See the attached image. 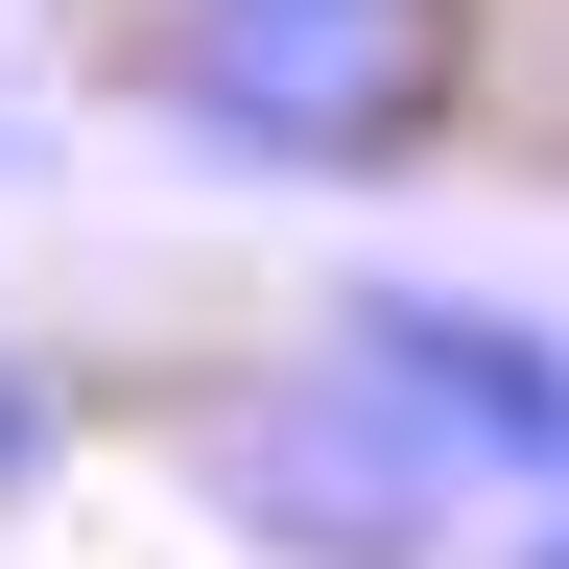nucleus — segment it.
<instances>
[{
    "mask_svg": "<svg viewBox=\"0 0 569 569\" xmlns=\"http://www.w3.org/2000/svg\"><path fill=\"white\" fill-rule=\"evenodd\" d=\"M475 96V0H142V119L190 167H427Z\"/></svg>",
    "mask_w": 569,
    "mask_h": 569,
    "instance_id": "nucleus-1",
    "label": "nucleus"
},
{
    "mask_svg": "<svg viewBox=\"0 0 569 569\" xmlns=\"http://www.w3.org/2000/svg\"><path fill=\"white\" fill-rule=\"evenodd\" d=\"M332 380L403 427L427 475H569V332L546 309H498V284H356L332 309Z\"/></svg>",
    "mask_w": 569,
    "mask_h": 569,
    "instance_id": "nucleus-2",
    "label": "nucleus"
},
{
    "mask_svg": "<svg viewBox=\"0 0 569 569\" xmlns=\"http://www.w3.org/2000/svg\"><path fill=\"white\" fill-rule=\"evenodd\" d=\"M213 498H238L261 546H309V569H403L427 522H451V475L403 451L356 380H284V403H238L213 427Z\"/></svg>",
    "mask_w": 569,
    "mask_h": 569,
    "instance_id": "nucleus-3",
    "label": "nucleus"
},
{
    "mask_svg": "<svg viewBox=\"0 0 569 569\" xmlns=\"http://www.w3.org/2000/svg\"><path fill=\"white\" fill-rule=\"evenodd\" d=\"M48 451H71V380H48V356H24V332H0V498H24Z\"/></svg>",
    "mask_w": 569,
    "mask_h": 569,
    "instance_id": "nucleus-4",
    "label": "nucleus"
},
{
    "mask_svg": "<svg viewBox=\"0 0 569 569\" xmlns=\"http://www.w3.org/2000/svg\"><path fill=\"white\" fill-rule=\"evenodd\" d=\"M522 569H569V498H546V522H522Z\"/></svg>",
    "mask_w": 569,
    "mask_h": 569,
    "instance_id": "nucleus-5",
    "label": "nucleus"
}]
</instances>
